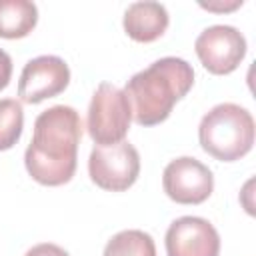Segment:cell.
Segmentation results:
<instances>
[{
  "instance_id": "1",
  "label": "cell",
  "mask_w": 256,
  "mask_h": 256,
  "mask_svg": "<svg viewBox=\"0 0 256 256\" xmlns=\"http://www.w3.org/2000/svg\"><path fill=\"white\" fill-rule=\"evenodd\" d=\"M82 120L72 106L56 104L34 120V136L24 152L28 174L44 186L72 180L78 164Z\"/></svg>"
},
{
  "instance_id": "2",
  "label": "cell",
  "mask_w": 256,
  "mask_h": 256,
  "mask_svg": "<svg viewBox=\"0 0 256 256\" xmlns=\"http://www.w3.org/2000/svg\"><path fill=\"white\" fill-rule=\"evenodd\" d=\"M194 84L192 66L176 56H164L146 70L136 72L124 88L132 108V118L140 126L164 122L174 104L182 100Z\"/></svg>"
},
{
  "instance_id": "3",
  "label": "cell",
  "mask_w": 256,
  "mask_h": 256,
  "mask_svg": "<svg viewBox=\"0 0 256 256\" xmlns=\"http://www.w3.org/2000/svg\"><path fill=\"white\" fill-rule=\"evenodd\" d=\"M198 140L202 150L220 162L240 160L252 150L254 118L238 104H218L200 120Z\"/></svg>"
},
{
  "instance_id": "4",
  "label": "cell",
  "mask_w": 256,
  "mask_h": 256,
  "mask_svg": "<svg viewBox=\"0 0 256 256\" xmlns=\"http://www.w3.org/2000/svg\"><path fill=\"white\" fill-rule=\"evenodd\" d=\"M132 108L124 90L110 82H100L88 106L86 128L98 146H110L124 140L130 130Z\"/></svg>"
},
{
  "instance_id": "5",
  "label": "cell",
  "mask_w": 256,
  "mask_h": 256,
  "mask_svg": "<svg viewBox=\"0 0 256 256\" xmlns=\"http://www.w3.org/2000/svg\"><path fill=\"white\" fill-rule=\"evenodd\" d=\"M88 174L102 190H128L138 180L140 154L126 140L110 146H94L88 158Z\"/></svg>"
},
{
  "instance_id": "6",
  "label": "cell",
  "mask_w": 256,
  "mask_h": 256,
  "mask_svg": "<svg viewBox=\"0 0 256 256\" xmlns=\"http://www.w3.org/2000/svg\"><path fill=\"white\" fill-rule=\"evenodd\" d=\"M202 66L212 74L234 72L246 56V38L234 26L216 24L200 32L194 42Z\"/></svg>"
},
{
  "instance_id": "7",
  "label": "cell",
  "mask_w": 256,
  "mask_h": 256,
  "mask_svg": "<svg viewBox=\"0 0 256 256\" xmlns=\"http://www.w3.org/2000/svg\"><path fill=\"white\" fill-rule=\"evenodd\" d=\"M162 188L178 204H202L214 190L212 170L192 156H180L164 168Z\"/></svg>"
},
{
  "instance_id": "8",
  "label": "cell",
  "mask_w": 256,
  "mask_h": 256,
  "mask_svg": "<svg viewBox=\"0 0 256 256\" xmlns=\"http://www.w3.org/2000/svg\"><path fill=\"white\" fill-rule=\"evenodd\" d=\"M70 82V68L60 56H36L22 68L18 80V96L26 104H38L46 98H54Z\"/></svg>"
},
{
  "instance_id": "9",
  "label": "cell",
  "mask_w": 256,
  "mask_h": 256,
  "mask_svg": "<svg viewBox=\"0 0 256 256\" xmlns=\"http://www.w3.org/2000/svg\"><path fill=\"white\" fill-rule=\"evenodd\" d=\"M168 256H218L220 236L216 228L200 216L176 218L166 230Z\"/></svg>"
},
{
  "instance_id": "10",
  "label": "cell",
  "mask_w": 256,
  "mask_h": 256,
  "mask_svg": "<svg viewBox=\"0 0 256 256\" xmlns=\"http://www.w3.org/2000/svg\"><path fill=\"white\" fill-rule=\"evenodd\" d=\"M168 10L160 2H134L124 12V30L136 42H154L168 28Z\"/></svg>"
},
{
  "instance_id": "11",
  "label": "cell",
  "mask_w": 256,
  "mask_h": 256,
  "mask_svg": "<svg viewBox=\"0 0 256 256\" xmlns=\"http://www.w3.org/2000/svg\"><path fill=\"white\" fill-rule=\"evenodd\" d=\"M38 22V8L30 0H0V38L28 36Z\"/></svg>"
},
{
  "instance_id": "12",
  "label": "cell",
  "mask_w": 256,
  "mask_h": 256,
  "mask_svg": "<svg viewBox=\"0 0 256 256\" xmlns=\"http://www.w3.org/2000/svg\"><path fill=\"white\" fill-rule=\"evenodd\" d=\"M102 256H156V244L144 230H122L108 240Z\"/></svg>"
},
{
  "instance_id": "13",
  "label": "cell",
  "mask_w": 256,
  "mask_h": 256,
  "mask_svg": "<svg viewBox=\"0 0 256 256\" xmlns=\"http://www.w3.org/2000/svg\"><path fill=\"white\" fill-rule=\"evenodd\" d=\"M24 110L22 104L14 98L0 100V150H10L22 134Z\"/></svg>"
},
{
  "instance_id": "14",
  "label": "cell",
  "mask_w": 256,
  "mask_h": 256,
  "mask_svg": "<svg viewBox=\"0 0 256 256\" xmlns=\"http://www.w3.org/2000/svg\"><path fill=\"white\" fill-rule=\"evenodd\" d=\"M26 256H70L64 248H60L58 244H52V242H42V244H36L32 246Z\"/></svg>"
},
{
  "instance_id": "15",
  "label": "cell",
  "mask_w": 256,
  "mask_h": 256,
  "mask_svg": "<svg viewBox=\"0 0 256 256\" xmlns=\"http://www.w3.org/2000/svg\"><path fill=\"white\" fill-rule=\"evenodd\" d=\"M12 76V58L0 48V90H4Z\"/></svg>"
}]
</instances>
